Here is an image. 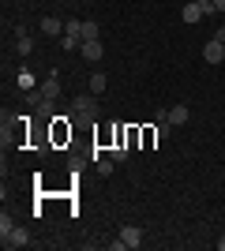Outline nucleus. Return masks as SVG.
Masks as SVG:
<instances>
[{"mask_svg": "<svg viewBox=\"0 0 225 251\" xmlns=\"http://www.w3.org/2000/svg\"><path fill=\"white\" fill-rule=\"evenodd\" d=\"M120 240H124V248H139L143 244V229L139 225H124V229H120Z\"/></svg>", "mask_w": 225, "mask_h": 251, "instance_id": "0eeeda50", "label": "nucleus"}, {"mask_svg": "<svg viewBox=\"0 0 225 251\" xmlns=\"http://www.w3.org/2000/svg\"><path fill=\"white\" fill-rule=\"evenodd\" d=\"M64 34H79V38H83V23H79V19H68L64 23Z\"/></svg>", "mask_w": 225, "mask_h": 251, "instance_id": "dca6fc26", "label": "nucleus"}, {"mask_svg": "<svg viewBox=\"0 0 225 251\" xmlns=\"http://www.w3.org/2000/svg\"><path fill=\"white\" fill-rule=\"evenodd\" d=\"M214 11H222V15H225V0H214Z\"/></svg>", "mask_w": 225, "mask_h": 251, "instance_id": "a211bd4d", "label": "nucleus"}, {"mask_svg": "<svg viewBox=\"0 0 225 251\" xmlns=\"http://www.w3.org/2000/svg\"><path fill=\"white\" fill-rule=\"evenodd\" d=\"M79 52H83L86 60H101V38H98V42H83Z\"/></svg>", "mask_w": 225, "mask_h": 251, "instance_id": "1a4fd4ad", "label": "nucleus"}, {"mask_svg": "<svg viewBox=\"0 0 225 251\" xmlns=\"http://www.w3.org/2000/svg\"><path fill=\"white\" fill-rule=\"evenodd\" d=\"M101 90H105V75L94 72V75H90V94H101Z\"/></svg>", "mask_w": 225, "mask_h": 251, "instance_id": "ddd939ff", "label": "nucleus"}, {"mask_svg": "<svg viewBox=\"0 0 225 251\" xmlns=\"http://www.w3.org/2000/svg\"><path fill=\"white\" fill-rule=\"evenodd\" d=\"M203 60H206V64H222V60H225V42L210 38V42L203 45Z\"/></svg>", "mask_w": 225, "mask_h": 251, "instance_id": "39448f33", "label": "nucleus"}, {"mask_svg": "<svg viewBox=\"0 0 225 251\" xmlns=\"http://www.w3.org/2000/svg\"><path fill=\"white\" fill-rule=\"evenodd\" d=\"M0 244H4V248H26V244H30V232L15 225L11 232H4V236H0Z\"/></svg>", "mask_w": 225, "mask_h": 251, "instance_id": "7ed1b4c3", "label": "nucleus"}, {"mask_svg": "<svg viewBox=\"0 0 225 251\" xmlns=\"http://www.w3.org/2000/svg\"><path fill=\"white\" fill-rule=\"evenodd\" d=\"M19 86H23V90H30V86H34V75L30 72H19Z\"/></svg>", "mask_w": 225, "mask_h": 251, "instance_id": "f3484780", "label": "nucleus"}, {"mask_svg": "<svg viewBox=\"0 0 225 251\" xmlns=\"http://www.w3.org/2000/svg\"><path fill=\"white\" fill-rule=\"evenodd\" d=\"M38 94H42V101H56V98H60V79H56V72L45 75V83L38 86Z\"/></svg>", "mask_w": 225, "mask_h": 251, "instance_id": "f03ea898", "label": "nucleus"}, {"mask_svg": "<svg viewBox=\"0 0 225 251\" xmlns=\"http://www.w3.org/2000/svg\"><path fill=\"white\" fill-rule=\"evenodd\" d=\"M34 113H38V120H49V116H53V101H38Z\"/></svg>", "mask_w": 225, "mask_h": 251, "instance_id": "4468645a", "label": "nucleus"}, {"mask_svg": "<svg viewBox=\"0 0 225 251\" xmlns=\"http://www.w3.org/2000/svg\"><path fill=\"white\" fill-rule=\"evenodd\" d=\"M94 165H98V173H101V176H113V169H117V157H101V154H98V157H94Z\"/></svg>", "mask_w": 225, "mask_h": 251, "instance_id": "9d476101", "label": "nucleus"}, {"mask_svg": "<svg viewBox=\"0 0 225 251\" xmlns=\"http://www.w3.org/2000/svg\"><path fill=\"white\" fill-rule=\"evenodd\" d=\"M15 52H19V56H30L34 52V38H30V30H23V26H15Z\"/></svg>", "mask_w": 225, "mask_h": 251, "instance_id": "423d86ee", "label": "nucleus"}, {"mask_svg": "<svg viewBox=\"0 0 225 251\" xmlns=\"http://www.w3.org/2000/svg\"><path fill=\"white\" fill-rule=\"evenodd\" d=\"M165 120H169L173 127H184L188 124V105H173L169 113H165Z\"/></svg>", "mask_w": 225, "mask_h": 251, "instance_id": "6e6552de", "label": "nucleus"}, {"mask_svg": "<svg viewBox=\"0 0 225 251\" xmlns=\"http://www.w3.org/2000/svg\"><path fill=\"white\" fill-rule=\"evenodd\" d=\"M72 120H98V94H79L72 101Z\"/></svg>", "mask_w": 225, "mask_h": 251, "instance_id": "f257e3e1", "label": "nucleus"}, {"mask_svg": "<svg viewBox=\"0 0 225 251\" xmlns=\"http://www.w3.org/2000/svg\"><path fill=\"white\" fill-rule=\"evenodd\" d=\"M11 229H15V221H11V214L4 210V214H0V236H4V232H11Z\"/></svg>", "mask_w": 225, "mask_h": 251, "instance_id": "2eb2a0df", "label": "nucleus"}, {"mask_svg": "<svg viewBox=\"0 0 225 251\" xmlns=\"http://www.w3.org/2000/svg\"><path fill=\"white\" fill-rule=\"evenodd\" d=\"M98 34H101V30H98V23L83 19V42H98Z\"/></svg>", "mask_w": 225, "mask_h": 251, "instance_id": "f8f14e48", "label": "nucleus"}, {"mask_svg": "<svg viewBox=\"0 0 225 251\" xmlns=\"http://www.w3.org/2000/svg\"><path fill=\"white\" fill-rule=\"evenodd\" d=\"M199 4H214V0H199Z\"/></svg>", "mask_w": 225, "mask_h": 251, "instance_id": "412c9836", "label": "nucleus"}, {"mask_svg": "<svg viewBox=\"0 0 225 251\" xmlns=\"http://www.w3.org/2000/svg\"><path fill=\"white\" fill-rule=\"evenodd\" d=\"M38 34H45V38H64V23L56 19V15H45V19L38 23Z\"/></svg>", "mask_w": 225, "mask_h": 251, "instance_id": "20e7f679", "label": "nucleus"}, {"mask_svg": "<svg viewBox=\"0 0 225 251\" xmlns=\"http://www.w3.org/2000/svg\"><path fill=\"white\" fill-rule=\"evenodd\" d=\"M214 38H218V42H225V26H218V34H214Z\"/></svg>", "mask_w": 225, "mask_h": 251, "instance_id": "6ab92c4d", "label": "nucleus"}, {"mask_svg": "<svg viewBox=\"0 0 225 251\" xmlns=\"http://www.w3.org/2000/svg\"><path fill=\"white\" fill-rule=\"evenodd\" d=\"M218 251H225V236H222V240H218Z\"/></svg>", "mask_w": 225, "mask_h": 251, "instance_id": "aec40b11", "label": "nucleus"}, {"mask_svg": "<svg viewBox=\"0 0 225 251\" xmlns=\"http://www.w3.org/2000/svg\"><path fill=\"white\" fill-rule=\"evenodd\" d=\"M60 49H64V52L83 49V38H79V34H64V38H60Z\"/></svg>", "mask_w": 225, "mask_h": 251, "instance_id": "9b49d317", "label": "nucleus"}]
</instances>
